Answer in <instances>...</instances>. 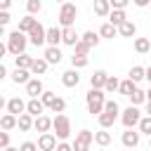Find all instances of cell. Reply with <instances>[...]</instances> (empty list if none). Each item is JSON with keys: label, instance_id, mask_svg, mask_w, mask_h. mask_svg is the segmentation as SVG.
<instances>
[{"label": "cell", "instance_id": "cell-4", "mask_svg": "<svg viewBox=\"0 0 151 151\" xmlns=\"http://www.w3.org/2000/svg\"><path fill=\"white\" fill-rule=\"evenodd\" d=\"M139 120H142V111H139V106H127V109H123L120 111V123L125 125V130H134V125H139Z\"/></svg>", "mask_w": 151, "mask_h": 151}, {"label": "cell", "instance_id": "cell-36", "mask_svg": "<svg viewBox=\"0 0 151 151\" xmlns=\"http://www.w3.org/2000/svg\"><path fill=\"white\" fill-rule=\"evenodd\" d=\"M130 101H132V106H139V104H144V101H146V92L137 87V90L130 94Z\"/></svg>", "mask_w": 151, "mask_h": 151}, {"label": "cell", "instance_id": "cell-43", "mask_svg": "<svg viewBox=\"0 0 151 151\" xmlns=\"http://www.w3.org/2000/svg\"><path fill=\"white\" fill-rule=\"evenodd\" d=\"M50 109H52L54 113H64V109H66V99H61V97H57V99H54V104H52Z\"/></svg>", "mask_w": 151, "mask_h": 151}, {"label": "cell", "instance_id": "cell-26", "mask_svg": "<svg viewBox=\"0 0 151 151\" xmlns=\"http://www.w3.org/2000/svg\"><path fill=\"white\" fill-rule=\"evenodd\" d=\"M0 127H2L5 132L14 130V127H17V116H12V113H5V116H0Z\"/></svg>", "mask_w": 151, "mask_h": 151}, {"label": "cell", "instance_id": "cell-17", "mask_svg": "<svg viewBox=\"0 0 151 151\" xmlns=\"http://www.w3.org/2000/svg\"><path fill=\"white\" fill-rule=\"evenodd\" d=\"M42 111H45V106H42L40 99H28V101H26V113H28V116L38 118V116H42Z\"/></svg>", "mask_w": 151, "mask_h": 151}, {"label": "cell", "instance_id": "cell-47", "mask_svg": "<svg viewBox=\"0 0 151 151\" xmlns=\"http://www.w3.org/2000/svg\"><path fill=\"white\" fill-rule=\"evenodd\" d=\"M54 151H73V146H71L68 142H59V144L54 146Z\"/></svg>", "mask_w": 151, "mask_h": 151}, {"label": "cell", "instance_id": "cell-25", "mask_svg": "<svg viewBox=\"0 0 151 151\" xmlns=\"http://www.w3.org/2000/svg\"><path fill=\"white\" fill-rule=\"evenodd\" d=\"M80 40H83V42H85L87 47H97L101 38H99V33H94V31H85V33L80 35Z\"/></svg>", "mask_w": 151, "mask_h": 151}, {"label": "cell", "instance_id": "cell-59", "mask_svg": "<svg viewBox=\"0 0 151 151\" xmlns=\"http://www.w3.org/2000/svg\"><path fill=\"white\" fill-rule=\"evenodd\" d=\"M57 2H61V5H64V2H68V0H57Z\"/></svg>", "mask_w": 151, "mask_h": 151}, {"label": "cell", "instance_id": "cell-18", "mask_svg": "<svg viewBox=\"0 0 151 151\" xmlns=\"http://www.w3.org/2000/svg\"><path fill=\"white\" fill-rule=\"evenodd\" d=\"M134 33H137V24L130 21V19L118 26V35H123V38H134Z\"/></svg>", "mask_w": 151, "mask_h": 151}, {"label": "cell", "instance_id": "cell-14", "mask_svg": "<svg viewBox=\"0 0 151 151\" xmlns=\"http://www.w3.org/2000/svg\"><path fill=\"white\" fill-rule=\"evenodd\" d=\"M106 78H109V73L106 71H94L92 76H90V87L92 90H104V83H106Z\"/></svg>", "mask_w": 151, "mask_h": 151}, {"label": "cell", "instance_id": "cell-13", "mask_svg": "<svg viewBox=\"0 0 151 151\" xmlns=\"http://www.w3.org/2000/svg\"><path fill=\"white\" fill-rule=\"evenodd\" d=\"M61 83H64V87H78V83H80L78 71H76V68L64 71V73H61Z\"/></svg>", "mask_w": 151, "mask_h": 151}, {"label": "cell", "instance_id": "cell-60", "mask_svg": "<svg viewBox=\"0 0 151 151\" xmlns=\"http://www.w3.org/2000/svg\"><path fill=\"white\" fill-rule=\"evenodd\" d=\"M149 146H151V137H149Z\"/></svg>", "mask_w": 151, "mask_h": 151}, {"label": "cell", "instance_id": "cell-50", "mask_svg": "<svg viewBox=\"0 0 151 151\" xmlns=\"http://www.w3.org/2000/svg\"><path fill=\"white\" fill-rule=\"evenodd\" d=\"M5 54H7V45L0 40V61H2V57H5Z\"/></svg>", "mask_w": 151, "mask_h": 151}, {"label": "cell", "instance_id": "cell-55", "mask_svg": "<svg viewBox=\"0 0 151 151\" xmlns=\"http://www.w3.org/2000/svg\"><path fill=\"white\" fill-rule=\"evenodd\" d=\"M2 151H19V146H5Z\"/></svg>", "mask_w": 151, "mask_h": 151}, {"label": "cell", "instance_id": "cell-19", "mask_svg": "<svg viewBox=\"0 0 151 151\" xmlns=\"http://www.w3.org/2000/svg\"><path fill=\"white\" fill-rule=\"evenodd\" d=\"M42 59H45L47 64H59V61L64 59V54H61V50H59V47H47V50H45V54H42Z\"/></svg>", "mask_w": 151, "mask_h": 151}, {"label": "cell", "instance_id": "cell-33", "mask_svg": "<svg viewBox=\"0 0 151 151\" xmlns=\"http://www.w3.org/2000/svg\"><path fill=\"white\" fill-rule=\"evenodd\" d=\"M134 90H137V83H132L130 78H127V80H120V85H118V92L125 94V97H130Z\"/></svg>", "mask_w": 151, "mask_h": 151}, {"label": "cell", "instance_id": "cell-48", "mask_svg": "<svg viewBox=\"0 0 151 151\" xmlns=\"http://www.w3.org/2000/svg\"><path fill=\"white\" fill-rule=\"evenodd\" d=\"M12 21V17H9V12H0V26H7Z\"/></svg>", "mask_w": 151, "mask_h": 151}, {"label": "cell", "instance_id": "cell-53", "mask_svg": "<svg viewBox=\"0 0 151 151\" xmlns=\"http://www.w3.org/2000/svg\"><path fill=\"white\" fill-rule=\"evenodd\" d=\"M144 78L151 83V66H149V68H144Z\"/></svg>", "mask_w": 151, "mask_h": 151}, {"label": "cell", "instance_id": "cell-8", "mask_svg": "<svg viewBox=\"0 0 151 151\" xmlns=\"http://www.w3.org/2000/svg\"><path fill=\"white\" fill-rule=\"evenodd\" d=\"M35 146H38V151H54V146H57V137H54L52 132H42V134L38 137Z\"/></svg>", "mask_w": 151, "mask_h": 151}, {"label": "cell", "instance_id": "cell-22", "mask_svg": "<svg viewBox=\"0 0 151 151\" xmlns=\"http://www.w3.org/2000/svg\"><path fill=\"white\" fill-rule=\"evenodd\" d=\"M12 80H14L17 85H26V83L31 80V71H28V68H14V71H12Z\"/></svg>", "mask_w": 151, "mask_h": 151}, {"label": "cell", "instance_id": "cell-7", "mask_svg": "<svg viewBox=\"0 0 151 151\" xmlns=\"http://www.w3.org/2000/svg\"><path fill=\"white\" fill-rule=\"evenodd\" d=\"M45 26L40 24V21H35V26L28 31V42L31 45H35V47H40V45H45Z\"/></svg>", "mask_w": 151, "mask_h": 151}, {"label": "cell", "instance_id": "cell-5", "mask_svg": "<svg viewBox=\"0 0 151 151\" xmlns=\"http://www.w3.org/2000/svg\"><path fill=\"white\" fill-rule=\"evenodd\" d=\"M76 17H78V7H76L73 2H64V5L59 7V24H61V28L73 26V24H76Z\"/></svg>", "mask_w": 151, "mask_h": 151}, {"label": "cell", "instance_id": "cell-58", "mask_svg": "<svg viewBox=\"0 0 151 151\" xmlns=\"http://www.w3.org/2000/svg\"><path fill=\"white\" fill-rule=\"evenodd\" d=\"M2 35H5V26H0V38H2Z\"/></svg>", "mask_w": 151, "mask_h": 151}, {"label": "cell", "instance_id": "cell-6", "mask_svg": "<svg viewBox=\"0 0 151 151\" xmlns=\"http://www.w3.org/2000/svg\"><path fill=\"white\" fill-rule=\"evenodd\" d=\"M94 142V132H90V130H80L78 134H76V139H73V151H90V144Z\"/></svg>", "mask_w": 151, "mask_h": 151}, {"label": "cell", "instance_id": "cell-46", "mask_svg": "<svg viewBox=\"0 0 151 151\" xmlns=\"http://www.w3.org/2000/svg\"><path fill=\"white\" fill-rule=\"evenodd\" d=\"M19 151H38V146H35V142H24L19 146Z\"/></svg>", "mask_w": 151, "mask_h": 151}, {"label": "cell", "instance_id": "cell-38", "mask_svg": "<svg viewBox=\"0 0 151 151\" xmlns=\"http://www.w3.org/2000/svg\"><path fill=\"white\" fill-rule=\"evenodd\" d=\"M54 99H57V92H50V90H45V92L40 94V101H42V106H45V109H50V106L54 104Z\"/></svg>", "mask_w": 151, "mask_h": 151}, {"label": "cell", "instance_id": "cell-23", "mask_svg": "<svg viewBox=\"0 0 151 151\" xmlns=\"http://www.w3.org/2000/svg\"><path fill=\"white\" fill-rule=\"evenodd\" d=\"M17 127H19L21 132H28V130L33 127V116H28V113L17 116Z\"/></svg>", "mask_w": 151, "mask_h": 151}, {"label": "cell", "instance_id": "cell-27", "mask_svg": "<svg viewBox=\"0 0 151 151\" xmlns=\"http://www.w3.org/2000/svg\"><path fill=\"white\" fill-rule=\"evenodd\" d=\"M94 144H97V146H109V144H111V132L104 130V127H101L99 132H94Z\"/></svg>", "mask_w": 151, "mask_h": 151}, {"label": "cell", "instance_id": "cell-51", "mask_svg": "<svg viewBox=\"0 0 151 151\" xmlns=\"http://www.w3.org/2000/svg\"><path fill=\"white\" fill-rule=\"evenodd\" d=\"M132 2H134V5H137V7H146V5H149V2H151V0H132Z\"/></svg>", "mask_w": 151, "mask_h": 151}, {"label": "cell", "instance_id": "cell-56", "mask_svg": "<svg viewBox=\"0 0 151 151\" xmlns=\"http://www.w3.org/2000/svg\"><path fill=\"white\" fill-rule=\"evenodd\" d=\"M146 116H151V101H146Z\"/></svg>", "mask_w": 151, "mask_h": 151}, {"label": "cell", "instance_id": "cell-20", "mask_svg": "<svg viewBox=\"0 0 151 151\" xmlns=\"http://www.w3.org/2000/svg\"><path fill=\"white\" fill-rule=\"evenodd\" d=\"M47 68H50V64H47L42 57H33V64H31V68H28V71H31L33 76H42Z\"/></svg>", "mask_w": 151, "mask_h": 151}, {"label": "cell", "instance_id": "cell-30", "mask_svg": "<svg viewBox=\"0 0 151 151\" xmlns=\"http://www.w3.org/2000/svg\"><path fill=\"white\" fill-rule=\"evenodd\" d=\"M109 12H111L109 0H94V14L97 17H109Z\"/></svg>", "mask_w": 151, "mask_h": 151}, {"label": "cell", "instance_id": "cell-57", "mask_svg": "<svg viewBox=\"0 0 151 151\" xmlns=\"http://www.w3.org/2000/svg\"><path fill=\"white\" fill-rule=\"evenodd\" d=\"M146 101H151V87L146 90Z\"/></svg>", "mask_w": 151, "mask_h": 151}, {"label": "cell", "instance_id": "cell-12", "mask_svg": "<svg viewBox=\"0 0 151 151\" xmlns=\"http://www.w3.org/2000/svg\"><path fill=\"white\" fill-rule=\"evenodd\" d=\"M45 42H47V47H57L61 42V28H57V26L47 28L45 31Z\"/></svg>", "mask_w": 151, "mask_h": 151}, {"label": "cell", "instance_id": "cell-34", "mask_svg": "<svg viewBox=\"0 0 151 151\" xmlns=\"http://www.w3.org/2000/svg\"><path fill=\"white\" fill-rule=\"evenodd\" d=\"M134 50H137L139 54H146V52L151 50V40H149V38H134Z\"/></svg>", "mask_w": 151, "mask_h": 151}, {"label": "cell", "instance_id": "cell-1", "mask_svg": "<svg viewBox=\"0 0 151 151\" xmlns=\"http://www.w3.org/2000/svg\"><path fill=\"white\" fill-rule=\"evenodd\" d=\"M52 134L59 139V142H66L68 137H71V118L66 116V113H57L54 118H52Z\"/></svg>", "mask_w": 151, "mask_h": 151}, {"label": "cell", "instance_id": "cell-52", "mask_svg": "<svg viewBox=\"0 0 151 151\" xmlns=\"http://www.w3.org/2000/svg\"><path fill=\"white\" fill-rule=\"evenodd\" d=\"M5 78H7V68H5L2 61H0V80H5Z\"/></svg>", "mask_w": 151, "mask_h": 151}, {"label": "cell", "instance_id": "cell-54", "mask_svg": "<svg viewBox=\"0 0 151 151\" xmlns=\"http://www.w3.org/2000/svg\"><path fill=\"white\" fill-rule=\"evenodd\" d=\"M5 106H7V99H5V97H2V94H0V111H2V109H5Z\"/></svg>", "mask_w": 151, "mask_h": 151}, {"label": "cell", "instance_id": "cell-2", "mask_svg": "<svg viewBox=\"0 0 151 151\" xmlns=\"http://www.w3.org/2000/svg\"><path fill=\"white\" fill-rule=\"evenodd\" d=\"M5 45H7V52H9V54H14V57H17V54H24V52H26V45H28V35L14 28V31L9 33V38H7Z\"/></svg>", "mask_w": 151, "mask_h": 151}, {"label": "cell", "instance_id": "cell-42", "mask_svg": "<svg viewBox=\"0 0 151 151\" xmlns=\"http://www.w3.org/2000/svg\"><path fill=\"white\" fill-rule=\"evenodd\" d=\"M73 50H76V52H73V54H85V57H87V54H90V50H92V47H87V45H85V42H83V40H78V42H76V45H73Z\"/></svg>", "mask_w": 151, "mask_h": 151}, {"label": "cell", "instance_id": "cell-45", "mask_svg": "<svg viewBox=\"0 0 151 151\" xmlns=\"http://www.w3.org/2000/svg\"><path fill=\"white\" fill-rule=\"evenodd\" d=\"M5 146H9V132H0V149H5Z\"/></svg>", "mask_w": 151, "mask_h": 151}, {"label": "cell", "instance_id": "cell-32", "mask_svg": "<svg viewBox=\"0 0 151 151\" xmlns=\"http://www.w3.org/2000/svg\"><path fill=\"white\" fill-rule=\"evenodd\" d=\"M87 64H90V57H85V54H73L71 57V68H76V71L78 68H85Z\"/></svg>", "mask_w": 151, "mask_h": 151}, {"label": "cell", "instance_id": "cell-40", "mask_svg": "<svg viewBox=\"0 0 151 151\" xmlns=\"http://www.w3.org/2000/svg\"><path fill=\"white\" fill-rule=\"evenodd\" d=\"M104 111H106V113H113V116H120V106H118V101H113V99H106V101H104Z\"/></svg>", "mask_w": 151, "mask_h": 151}, {"label": "cell", "instance_id": "cell-11", "mask_svg": "<svg viewBox=\"0 0 151 151\" xmlns=\"http://www.w3.org/2000/svg\"><path fill=\"white\" fill-rule=\"evenodd\" d=\"M139 139H142V134H139L137 130H125V132L120 134V142H123V146H127V149L139 146Z\"/></svg>", "mask_w": 151, "mask_h": 151}, {"label": "cell", "instance_id": "cell-29", "mask_svg": "<svg viewBox=\"0 0 151 151\" xmlns=\"http://www.w3.org/2000/svg\"><path fill=\"white\" fill-rule=\"evenodd\" d=\"M116 118H118V116H113V113H106V111H101V113L97 116V120H99V125H101L104 130H109V127L116 123Z\"/></svg>", "mask_w": 151, "mask_h": 151}, {"label": "cell", "instance_id": "cell-49", "mask_svg": "<svg viewBox=\"0 0 151 151\" xmlns=\"http://www.w3.org/2000/svg\"><path fill=\"white\" fill-rule=\"evenodd\" d=\"M12 7V0H0V12H9Z\"/></svg>", "mask_w": 151, "mask_h": 151}, {"label": "cell", "instance_id": "cell-28", "mask_svg": "<svg viewBox=\"0 0 151 151\" xmlns=\"http://www.w3.org/2000/svg\"><path fill=\"white\" fill-rule=\"evenodd\" d=\"M116 35H118V28H116V26H111L109 21L101 24V28H99V38H109V40H113Z\"/></svg>", "mask_w": 151, "mask_h": 151}, {"label": "cell", "instance_id": "cell-21", "mask_svg": "<svg viewBox=\"0 0 151 151\" xmlns=\"http://www.w3.org/2000/svg\"><path fill=\"white\" fill-rule=\"evenodd\" d=\"M123 21H127L125 9H111V12H109V24H111V26H116V28H118Z\"/></svg>", "mask_w": 151, "mask_h": 151}, {"label": "cell", "instance_id": "cell-9", "mask_svg": "<svg viewBox=\"0 0 151 151\" xmlns=\"http://www.w3.org/2000/svg\"><path fill=\"white\" fill-rule=\"evenodd\" d=\"M42 92H45V85H42L40 78H31V80L26 83V94H28L31 99H38Z\"/></svg>", "mask_w": 151, "mask_h": 151}, {"label": "cell", "instance_id": "cell-24", "mask_svg": "<svg viewBox=\"0 0 151 151\" xmlns=\"http://www.w3.org/2000/svg\"><path fill=\"white\" fill-rule=\"evenodd\" d=\"M35 21H38V19H33L31 14H26L24 19H19V26H17V31H21V33H26V35H28V31L35 26Z\"/></svg>", "mask_w": 151, "mask_h": 151}, {"label": "cell", "instance_id": "cell-61", "mask_svg": "<svg viewBox=\"0 0 151 151\" xmlns=\"http://www.w3.org/2000/svg\"><path fill=\"white\" fill-rule=\"evenodd\" d=\"M0 151H2V149H0Z\"/></svg>", "mask_w": 151, "mask_h": 151}, {"label": "cell", "instance_id": "cell-16", "mask_svg": "<svg viewBox=\"0 0 151 151\" xmlns=\"http://www.w3.org/2000/svg\"><path fill=\"white\" fill-rule=\"evenodd\" d=\"M78 40H80V35L76 33V28H73V26H68V28H61V42H64V45H71V47H73Z\"/></svg>", "mask_w": 151, "mask_h": 151}, {"label": "cell", "instance_id": "cell-41", "mask_svg": "<svg viewBox=\"0 0 151 151\" xmlns=\"http://www.w3.org/2000/svg\"><path fill=\"white\" fill-rule=\"evenodd\" d=\"M26 9H28V14L33 17V14H38V12L42 9V2H40V0H28V2H26Z\"/></svg>", "mask_w": 151, "mask_h": 151}, {"label": "cell", "instance_id": "cell-3", "mask_svg": "<svg viewBox=\"0 0 151 151\" xmlns=\"http://www.w3.org/2000/svg\"><path fill=\"white\" fill-rule=\"evenodd\" d=\"M85 101H87V113H92V116H99V113L104 111L106 94H104V90H92V87H90V92L85 94Z\"/></svg>", "mask_w": 151, "mask_h": 151}, {"label": "cell", "instance_id": "cell-31", "mask_svg": "<svg viewBox=\"0 0 151 151\" xmlns=\"http://www.w3.org/2000/svg\"><path fill=\"white\" fill-rule=\"evenodd\" d=\"M14 64H17V68H31V64H33V57L31 54H17L14 57Z\"/></svg>", "mask_w": 151, "mask_h": 151}, {"label": "cell", "instance_id": "cell-44", "mask_svg": "<svg viewBox=\"0 0 151 151\" xmlns=\"http://www.w3.org/2000/svg\"><path fill=\"white\" fill-rule=\"evenodd\" d=\"M109 5H111V9H125L130 5V0H109Z\"/></svg>", "mask_w": 151, "mask_h": 151}, {"label": "cell", "instance_id": "cell-15", "mask_svg": "<svg viewBox=\"0 0 151 151\" xmlns=\"http://www.w3.org/2000/svg\"><path fill=\"white\" fill-rule=\"evenodd\" d=\"M33 127H35L40 134H42V132H50V130H52V118L42 113V116H38V118H33Z\"/></svg>", "mask_w": 151, "mask_h": 151}, {"label": "cell", "instance_id": "cell-39", "mask_svg": "<svg viewBox=\"0 0 151 151\" xmlns=\"http://www.w3.org/2000/svg\"><path fill=\"white\" fill-rule=\"evenodd\" d=\"M118 85H120V80H118L116 76H109V78H106V83H104V92H116V90H118Z\"/></svg>", "mask_w": 151, "mask_h": 151}, {"label": "cell", "instance_id": "cell-37", "mask_svg": "<svg viewBox=\"0 0 151 151\" xmlns=\"http://www.w3.org/2000/svg\"><path fill=\"white\" fill-rule=\"evenodd\" d=\"M137 127H139V134H149L151 137V116H142Z\"/></svg>", "mask_w": 151, "mask_h": 151}, {"label": "cell", "instance_id": "cell-35", "mask_svg": "<svg viewBox=\"0 0 151 151\" xmlns=\"http://www.w3.org/2000/svg\"><path fill=\"white\" fill-rule=\"evenodd\" d=\"M127 78H130L132 83L144 80V66H132V68H130V73H127Z\"/></svg>", "mask_w": 151, "mask_h": 151}, {"label": "cell", "instance_id": "cell-10", "mask_svg": "<svg viewBox=\"0 0 151 151\" xmlns=\"http://www.w3.org/2000/svg\"><path fill=\"white\" fill-rule=\"evenodd\" d=\"M7 113H12V116H21V113H26V101H24L21 97H12V99H7Z\"/></svg>", "mask_w": 151, "mask_h": 151}]
</instances>
